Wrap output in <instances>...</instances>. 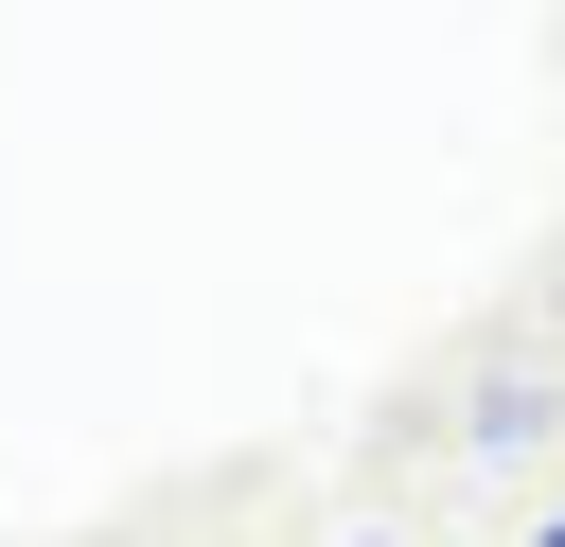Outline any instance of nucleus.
<instances>
[{"label": "nucleus", "instance_id": "1", "mask_svg": "<svg viewBox=\"0 0 565 547\" xmlns=\"http://www.w3.org/2000/svg\"><path fill=\"white\" fill-rule=\"evenodd\" d=\"M530 547H565V512H547V529H530Z\"/></svg>", "mask_w": 565, "mask_h": 547}]
</instances>
